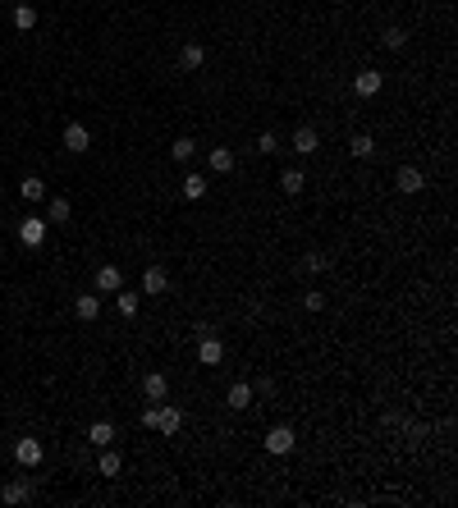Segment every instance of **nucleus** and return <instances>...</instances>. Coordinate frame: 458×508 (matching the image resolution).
I'll return each mask as SVG.
<instances>
[{
    "label": "nucleus",
    "instance_id": "nucleus-1",
    "mask_svg": "<svg viewBox=\"0 0 458 508\" xmlns=\"http://www.w3.org/2000/svg\"><path fill=\"white\" fill-rule=\"evenodd\" d=\"M19 243L23 247H42L46 243V215H28V220H19Z\"/></svg>",
    "mask_w": 458,
    "mask_h": 508
},
{
    "label": "nucleus",
    "instance_id": "nucleus-2",
    "mask_svg": "<svg viewBox=\"0 0 458 508\" xmlns=\"http://www.w3.org/2000/svg\"><path fill=\"white\" fill-rule=\"evenodd\" d=\"M179 426H184V408H175V403H161V408H156V431L175 440Z\"/></svg>",
    "mask_w": 458,
    "mask_h": 508
},
{
    "label": "nucleus",
    "instance_id": "nucleus-3",
    "mask_svg": "<svg viewBox=\"0 0 458 508\" xmlns=\"http://www.w3.org/2000/svg\"><path fill=\"white\" fill-rule=\"evenodd\" d=\"M197 362L202 366H220L225 362V343H220L216 334H202V339H197Z\"/></svg>",
    "mask_w": 458,
    "mask_h": 508
},
{
    "label": "nucleus",
    "instance_id": "nucleus-4",
    "mask_svg": "<svg viewBox=\"0 0 458 508\" xmlns=\"http://www.w3.org/2000/svg\"><path fill=\"white\" fill-rule=\"evenodd\" d=\"M14 458H19L23 467H37V463L46 458V449H42V440H33V435H28V440L14 444Z\"/></svg>",
    "mask_w": 458,
    "mask_h": 508
},
{
    "label": "nucleus",
    "instance_id": "nucleus-5",
    "mask_svg": "<svg viewBox=\"0 0 458 508\" xmlns=\"http://www.w3.org/2000/svg\"><path fill=\"white\" fill-rule=\"evenodd\" d=\"M92 147V133L83 129V124H65V151H74V156H83Z\"/></svg>",
    "mask_w": 458,
    "mask_h": 508
},
{
    "label": "nucleus",
    "instance_id": "nucleus-6",
    "mask_svg": "<svg viewBox=\"0 0 458 508\" xmlns=\"http://www.w3.org/2000/svg\"><path fill=\"white\" fill-rule=\"evenodd\" d=\"M294 151H298V156H317V151H321V133L312 129V124H303V129L294 133Z\"/></svg>",
    "mask_w": 458,
    "mask_h": 508
},
{
    "label": "nucleus",
    "instance_id": "nucleus-7",
    "mask_svg": "<svg viewBox=\"0 0 458 508\" xmlns=\"http://www.w3.org/2000/svg\"><path fill=\"white\" fill-rule=\"evenodd\" d=\"M294 444H298V435L289 431V426H275V431L266 435V453H294Z\"/></svg>",
    "mask_w": 458,
    "mask_h": 508
},
{
    "label": "nucleus",
    "instance_id": "nucleus-8",
    "mask_svg": "<svg viewBox=\"0 0 458 508\" xmlns=\"http://www.w3.org/2000/svg\"><path fill=\"white\" fill-rule=\"evenodd\" d=\"M394 183H399V192H422L426 188V174L417 165H404L399 174H394Z\"/></svg>",
    "mask_w": 458,
    "mask_h": 508
},
{
    "label": "nucleus",
    "instance_id": "nucleus-9",
    "mask_svg": "<svg viewBox=\"0 0 458 508\" xmlns=\"http://www.w3.org/2000/svg\"><path fill=\"white\" fill-rule=\"evenodd\" d=\"M120 288H124L120 265H101L97 270V293H120Z\"/></svg>",
    "mask_w": 458,
    "mask_h": 508
},
{
    "label": "nucleus",
    "instance_id": "nucleus-10",
    "mask_svg": "<svg viewBox=\"0 0 458 508\" xmlns=\"http://www.w3.org/2000/svg\"><path fill=\"white\" fill-rule=\"evenodd\" d=\"M252 398H257V389H252L248 380H239V385H229V398H225V403H229L234 412H243V408H252Z\"/></svg>",
    "mask_w": 458,
    "mask_h": 508
},
{
    "label": "nucleus",
    "instance_id": "nucleus-11",
    "mask_svg": "<svg viewBox=\"0 0 458 508\" xmlns=\"http://www.w3.org/2000/svg\"><path fill=\"white\" fill-rule=\"evenodd\" d=\"M142 394H147V403H165V398H170V380L152 371V376L142 380Z\"/></svg>",
    "mask_w": 458,
    "mask_h": 508
},
{
    "label": "nucleus",
    "instance_id": "nucleus-12",
    "mask_svg": "<svg viewBox=\"0 0 458 508\" xmlns=\"http://www.w3.org/2000/svg\"><path fill=\"white\" fill-rule=\"evenodd\" d=\"M381 83H385V78L376 74V69H362V74L353 78V92H358V97H376V92H381Z\"/></svg>",
    "mask_w": 458,
    "mask_h": 508
},
{
    "label": "nucleus",
    "instance_id": "nucleus-13",
    "mask_svg": "<svg viewBox=\"0 0 458 508\" xmlns=\"http://www.w3.org/2000/svg\"><path fill=\"white\" fill-rule=\"evenodd\" d=\"M0 499H5V504H28V499H33V481H10V486L0 490Z\"/></svg>",
    "mask_w": 458,
    "mask_h": 508
},
{
    "label": "nucleus",
    "instance_id": "nucleus-14",
    "mask_svg": "<svg viewBox=\"0 0 458 508\" xmlns=\"http://www.w3.org/2000/svg\"><path fill=\"white\" fill-rule=\"evenodd\" d=\"M179 65H184V69H202V65H207V46H202V42H188L184 51H179Z\"/></svg>",
    "mask_w": 458,
    "mask_h": 508
},
{
    "label": "nucleus",
    "instance_id": "nucleus-15",
    "mask_svg": "<svg viewBox=\"0 0 458 508\" xmlns=\"http://www.w3.org/2000/svg\"><path fill=\"white\" fill-rule=\"evenodd\" d=\"M170 288V275H165V265H152L147 275H142V293H165Z\"/></svg>",
    "mask_w": 458,
    "mask_h": 508
},
{
    "label": "nucleus",
    "instance_id": "nucleus-16",
    "mask_svg": "<svg viewBox=\"0 0 458 508\" xmlns=\"http://www.w3.org/2000/svg\"><path fill=\"white\" fill-rule=\"evenodd\" d=\"M97 472H101V476H120V472H124V458H120L115 449H110V444L101 449V458H97Z\"/></svg>",
    "mask_w": 458,
    "mask_h": 508
},
{
    "label": "nucleus",
    "instance_id": "nucleus-17",
    "mask_svg": "<svg viewBox=\"0 0 458 508\" xmlns=\"http://www.w3.org/2000/svg\"><path fill=\"white\" fill-rule=\"evenodd\" d=\"M74 316L78 320H97L101 316V298H97V293H83V298L74 302Z\"/></svg>",
    "mask_w": 458,
    "mask_h": 508
},
{
    "label": "nucleus",
    "instance_id": "nucleus-18",
    "mask_svg": "<svg viewBox=\"0 0 458 508\" xmlns=\"http://www.w3.org/2000/svg\"><path fill=\"white\" fill-rule=\"evenodd\" d=\"M88 440L97 444V449H106V444L115 440V426H110V421H92V426H88Z\"/></svg>",
    "mask_w": 458,
    "mask_h": 508
},
{
    "label": "nucleus",
    "instance_id": "nucleus-19",
    "mask_svg": "<svg viewBox=\"0 0 458 508\" xmlns=\"http://www.w3.org/2000/svg\"><path fill=\"white\" fill-rule=\"evenodd\" d=\"M303 183H307L303 170H284V174H280V188L289 192V197H298V192H303Z\"/></svg>",
    "mask_w": 458,
    "mask_h": 508
},
{
    "label": "nucleus",
    "instance_id": "nucleus-20",
    "mask_svg": "<svg viewBox=\"0 0 458 508\" xmlns=\"http://www.w3.org/2000/svg\"><path fill=\"white\" fill-rule=\"evenodd\" d=\"M211 170H216V174H229V170H234V151H229V147H211Z\"/></svg>",
    "mask_w": 458,
    "mask_h": 508
},
{
    "label": "nucleus",
    "instance_id": "nucleus-21",
    "mask_svg": "<svg viewBox=\"0 0 458 508\" xmlns=\"http://www.w3.org/2000/svg\"><path fill=\"white\" fill-rule=\"evenodd\" d=\"M19 197H23V202H42V197H46V183H42V179H33V174H28V179L19 183Z\"/></svg>",
    "mask_w": 458,
    "mask_h": 508
},
{
    "label": "nucleus",
    "instance_id": "nucleus-22",
    "mask_svg": "<svg viewBox=\"0 0 458 508\" xmlns=\"http://www.w3.org/2000/svg\"><path fill=\"white\" fill-rule=\"evenodd\" d=\"M69 220V202L65 197H51L46 202V224H65Z\"/></svg>",
    "mask_w": 458,
    "mask_h": 508
},
{
    "label": "nucleus",
    "instance_id": "nucleus-23",
    "mask_svg": "<svg viewBox=\"0 0 458 508\" xmlns=\"http://www.w3.org/2000/svg\"><path fill=\"white\" fill-rule=\"evenodd\" d=\"M184 197H207V174H184Z\"/></svg>",
    "mask_w": 458,
    "mask_h": 508
},
{
    "label": "nucleus",
    "instance_id": "nucleus-24",
    "mask_svg": "<svg viewBox=\"0 0 458 508\" xmlns=\"http://www.w3.org/2000/svg\"><path fill=\"white\" fill-rule=\"evenodd\" d=\"M14 28H23V33H33V28H37V10H33V5H19V10H14Z\"/></svg>",
    "mask_w": 458,
    "mask_h": 508
},
{
    "label": "nucleus",
    "instance_id": "nucleus-25",
    "mask_svg": "<svg viewBox=\"0 0 458 508\" xmlns=\"http://www.w3.org/2000/svg\"><path fill=\"white\" fill-rule=\"evenodd\" d=\"M349 151H353V161H367V156L376 151V142H371L367 133H358V138H353V142H349Z\"/></svg>",
    "mask_w": 458,
    "mask_h": 508
},
{
    "label": "nucleus",
    "instance_id": "nucleus-26",
    "mask_svg": "<svg viewBox=\"0 0 458 508\" xmlns=\"http://www.w3.org/2000/svg\"><path fill=\"white\" fill-rule=\"evenodd\" d=\"M404 42H408V33H404V28H385V37H381V46H385V51H404Z\"/></svg>",
    "mask_w": 458,
    "mask_h": 508
},
{
    "label": "nucleus",
    "instance_id": "nucleus-27",
    "mask_svg": "<svg viewBox=\"0 0 458 508\" xmlns=\"http://www.w3.org/2000/svg\"><path fill=\"white\" fill-rule=\"evenodd\" d=\"M193 151H197V142H193V138H179V142L170 147V156H175L179 165H184V161H193Z\"/></svg>",
    "mask_w": 458,
    "mask_h": 508
},
{
    "label": "nucleus",
    "instance_id": "nucleus-28",
    "mask_svg": "<svg viewBox=\"0 0 458 508\" xmlns=\"http://www.w3.org/2000/svg\"><path fill=\"white\" fill-rule=\"evenodd\" d=\"M257 151H262V156H271V151H280V138H275V133H271V129H266V133H262V138H257Z\"/></svg>",
    "mask_w": 458,
    "mask_h": 508
},
{
    "label": "nucleus",
    "instance_id": "nucleus-29",
    "mask_svg": "<svg viewBox=\"0 0 458 508\" xmlns=\"http://www.w3.org/2000/svg\"><path fill=\"white\" fill-rule=\"evenodd\" d=\"M326 265H330L326 252H307V256H303V270H326Z\"/></svg>",
    "mask_w": 458,
    "mask_h": 508
},
{
    "label": "nucleus",
    "instance_id": "nucleus-30",
    "mask_svg": "<svg viewBox=\"0 0 458 508\" xmlns=\"http://www.w3.org/2000/svg\"><path fill=\"white\" fill-rule=\"evenodd\" d=\"M120 311L124 316H138V293H120Z\"/></svg>",
    "mask_w": 458,
    "mask_h": 508
},
{
    "label": "nucleus",
    "instance_id": "nucleus-31",
    "mask_svg": "<svg viewBox=\"0 0 458 508\" xmlns=\"http://www.w3.org/2000/svg\"><path fill=\"white\" fill-rule=\"evenodd\" d=\"M303 307H307V311H321V307H326V293H307Z\"/></svg>",
    "mask_w": 458,
    "mask_h": 508
}]
</instances>
